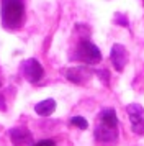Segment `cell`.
<instances>
[{
	"mask_svg": "<svg viewBox=\"0 0 144 146\" xmlns=\"http://www.w3.org/2000/svg\"><path fill=\"white\" fill-rule=\"evenodd\" d=\"M25 5L23 0H2V25L7 30H18L23 23Z\"/></svg>",
	"mask_w": 144,
	"mask_h": 146,
	"instance_id": "cell-1",
	"label": "cell"
},
{
	"mask_svg": "<svg viewBox=\"0 0 144 146\" xmlns=\"http://www.w3.org/2000/svg\"><path fill=\"white\" fill-rule=\"evenodd\" d=\"M74 59H80L85 64H98L102 61V53L93 43H90L89 40H82L79 43Z\"/></svg>",
	"mask_w": 144,
	"mask_h": 146,
	"instance_id": "cell-2",
	"label": "cell"
},
{
	"mask_svg": "<svg viewBox=\"0 0 144 146\" xmlns=\"http://www.w3.org/2000/svg\"><path fill=\"white\" fill-rule=\"evenodd\" d=\"M21 72L25 76V79L33 82V84L39 82V80L43 79V76H44L43 66L34 58H30V59H26L21 62Z\"/></svg>",
	"mask_w": 144,
	"mask_h": 146,
	"instance_id": "cell-3",
	"label": "cell"
},
{
	"mask_svg": "<svg viewBox=\"0 0 144 146\" xmlns=\"http://www.w3.org/2000/svg\"><path fill=\"white\" fill-rule=\"evenodd\" d=\"M128 115L133 131L136 135H144V108L139 104H131L128 105Z\"/></svg>",
	"mask_w": 144,
	"mask_h": 146,
	"instance_id": "cell-4",
	"label": "cell"
},
{
	"mask_svg": "<svg viewBox=\"0 0 144 146\" xmlns=\"http://www.w3.org/2000/svg\"><path fill=\"white\" fill-rule=\"evenodd\" d=\"M92 74H93V71H92L90 67L74 66L65 71V77H67V80H71L74 84H85L92 77Z\"/></svg>",
	"mask_w": 144,
	"mask_h": 146,
	"instance_id": "cell-5",
	"label": "cell"
},
{
	"mask_svg": "<svg viewBox=\"0 0 144 146\" xmlns=\"http://www.w3.org/2000/svg\"><path fill=\"white\" fill-rule=\"evenodd\" d=\"M110 59L116 71H123L124 66L128 64V51H126V48L123 44H118V43L113 44L111 53H110Z\"/></svg>",
	"mask_w": 144,
	"mask_h": 146,
	"instance_id": "cell-6",
	"label": "cell"
},
{
	"mask_svg": "<svg viewBox=\"0 0 144 146\" xmlns=\"http://www.w3.org/2000/svg\"><path fill=\"white\" fill-rule=\"evenodd\" d=\"M10 139H12L13 146H26V145H33V136L30 130H26L23 126H17L10 130Z\"/></svg>",
	"mask_w": 144,
	"mask_h": 146,
	"instance_id": "cell-7",
	"label": "cell"
},
{
	"mask_svg": "<svg viewBox=\"0 0 144 146\" xmlns=\"http://www.w3.org/2000/svg\"><path fill=\"white\" fill-rule=\"evenodd\" d=\"M118 138V131L116 128H110V126L103 125V123H100V125L95 128V139L100 141V143H115Z\"/></svg>",
	"mask_w": 144,
	"mask_h": 146,
	"instance_id": "cell-8",
	"label": "cell"
},
{
	"mask_svg": "<svg viewBox=\"0 0 144 146\" xmlns=\"http://www.w3.org/2000/svg\"><path fill=\"white\" fill-rule=\"evenodd\" d=\"M54 110H56V102L52 99H46V100H43V102L36 104V107H34V112L38 113L39 117H48V115H51Z\"/></svg>",
	"mask_w": 144,
	"mask_h": 146,
	"instance_id": "cell-9",
	"label": "cell"
},
{
	"mask_svg": "<svg viewBox=\"0 0 144 146\" xmlns=\"http://www.w3.org/2000/svg\"><path fill=\"white\" fill-rule=\"evenodd\" d=\"M100 120H102L103 125L110 126V128H116L118 125V117L113 108H105L103 112L100 113Z\"/></svg>",
	"mask_w": 144,
	"mask_h": 146,
	"instance_id": "cell-10",
	"label": "cell"
},
{
	"mask_svg": "<svg viewBox=\"0 0 144 146\" xmlns=\"http://www.w3.org/2000/svg\"><path fill=\"white\" fill-rule=\"evenodd\" d=\"M71 123H72L74 126L80 128V130H87V126H89V123H87V120H85L84 117H72V118H71Z\"/></svg>",
	"mask_w": 144,
	"mask_h": 146,
	"instance_id": "cell-11",
	"label": "cell"
},
{
	"mask_svg": "<svg viewBox=\"0 0 144 146\" xmlns=\"http://www.w3.org/2000/svg\"><path fill=\"white\" fill-rule=\"evenodd\" d=\"M95 74H97L98 77H100V80H102L103 84H108V79H110V72H108L106 69H97V71H95Z\"/></svg>",
	"mask_w": 144,
	"mask_h": 146,
	"instance_id": "cell-12",
	"label": "cell"
},
{
	"mask_svg": "<svg viewBox=\"0 0 144 146\" xmlns=\"http://www.w3.org/2000/svg\"><path fill=\"white\" fill-rule=\"evenodd\" d=\"M115 23L128 27V20H126V17H124V15H121V13H116V17H115Z\"/></svg>",
	"mask_w": 144,
	"mask_h": 146,
	"instance_id": "cell-13",
	"label": "cell"
},
{
	"mask_svg": "<svg viewBox=\"0 0 144 146\" xmlns=\"http://www.w3.org/2000/svg\"><path fill=\"white\" fill-rule=\"evenodd\" d=\"M31 146H56V143L52 139H43V141H38V143H34Z\"/></svg>",
	"mask_w": 144,
	"mask_h": 146,
	"instance_id": "cell-14",
	"label": "cell"
},
{
	"mask_svg": "<svg viewBox=\"0 0 144 146\" xmlns=\"http://www.w3.org/2000/svg\"><path fill=\"white\" fill-rule=\"evenodd\" d=\"M0 110H7V107H5V100H3V97L0 95Z\"/></svg>",
	"mask_w": 144,
	"mask_h": 146,
	"instance_id": "cell-15",
	"label": "cell"
}]
</instances>
